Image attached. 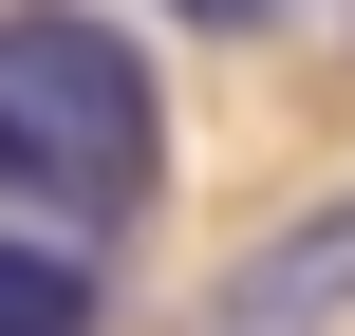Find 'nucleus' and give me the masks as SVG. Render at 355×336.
<instances>
[{"mask_svg":"<svg viewBox=\"0 0 355 336\" xmlns=\"http://www.w3.org/2000/svg\"><path fill=\"white\" fill-rule=\"evenodd\" d=\"M0 150H19V206L56 224H150L168 206V94H150V37L94 19V0H0Z\"/></svg>","mask_w":355,"mask_h":336,"instance_id":"obj_1","label":"nucleus"},{"mask_svg":"<svg viewBox=\"0 0 355 336\" xmlns=\"http://www.w3.org/2000/svg\"><path fill=\"white\" fill-rule=\"evenodd\" d=\"M206 336H355V187L281 206V224L206 281Z\"/></svg>","mask_w":355,"mask_h":336,"instance_id":"obj_2","label":"nucleus"},{"mask_svg":"<svg viewBox=\"0 0 355 336\" xmlns=\"http://www.w3.org/2000/svg\"><path fill=\"white\" fill-rule=\"evenodd\" d=\"M0 336H112V243L56 224V206H19L0 224Z\"/></svg>","mask_w":355,"mask_h":336,"instance_id":"obj_3","label":"nucleus"},{"mask_svg":"<svg viewBox=\"0 0 355 336\" xmlns=\"http://www.w3.org/2000/svg\"><path fill=\"white\" fill-rule=\"evenodd\" d=\"M0 206H19V150H0Z\"/></svg>","mask_w":355,"mask_h":336,"instance_id":"obj_4","label":"nucleus"}]
</instances>
